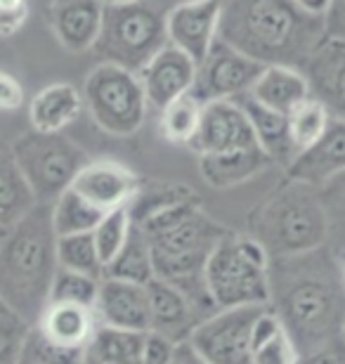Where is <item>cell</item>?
Segmentation results:
<instances>
[{
  "instance_id": "cell-1",
  "label": "cell",
  "mask_w": 345,
  "mask_h": 364,
  "mask_svg": "<svg viewBox=\"0 0 345 364\" xmlns=\"http://www.w3.org/2000/svg\"><path fill=\"white\" fill-rule=\"evenodd\" d=\"M270 310L291 336L298 355L343 336V260L322 246L289 258H270Z\"/></svg>"
},
{
  "instance_id": "cell-2",
  "label": "cell",
  "mask_w": 345,
  "mask_h": 364,
  "mask_svg": "<svg viewBox=\"0 0 345 364\" xmlns=\"http://www.w3.org/2000/svg\"><path fill=\"white\" fill-rule=\"evenodd\" d=\"M218 38L262 67L303 69L329 31L291 0H223Z\"/></svg>"
},
{
  "instance_id": "cell-3",
  "label": "cell",
  "mask_w": 345,
  "mask_h": 364,
  "mask_svg": "<svg viewBox=\"0 0 345 364\" xmlns=\"http://www.w3.org/2000/svg\"><path fill=\"white\" fill-rule=\"evenodd\" d=\"M57 270L53 203H38L24 220L5 230L0 242V301L28 326H36L50 305Z\"/></svg>"
},
{
  "instance_id": "cell-4",
  "label": "cell",
  "mask_w": 345,
  "mask_h": 364,
  "mask_svg": "<svg viewBox=\"0 0 345 364\" xmlns=\"http://www.w3.org/2000/svg\"><path fill=\"white\" fill-rule=\"evenodd\" d=\"M135 228L149 242L159 279L182 282L203 274L211 251L230 230L199 206V196L178 201L144 218Z\"/></svg>"
},
{
  "instance_id": "cell-5",
  "label": "cell",
  "mask_w": 345,
  "mask_h": 364,
  "mask_svg": "<svg viewBox=\"0 0 345 364\" xmlns=\"http://www.w3.org/2000/svg\"><path fill=\"white\" fill-rule=\"evenodd\" d=\"M270 258H289L329 244V220L317 187L289 180L255 218V235Z\"/></svg>"
},
{
  "instance_id": "cell-6",
  "label": "cell",
  "mask_w": 345,
  "mask_h": 364,
  "mask_svg": "<svg viewBox=\"0 0 345 364\" xmlns=\"http://www.w3.org/2000/svg\"><path fill=\"white\" fill-rule=\"evenodd\" d=\"M270 253L255 237L230 232L211 251L203 282L218 310L270 305Z\"/></svg>"
},
{
  "instance_id": "cell-7",
  "label": "cell",
  "mask_w": 345,
  "mask_h": 364,
  "mask_svg": "<svg viewBox=\"0 0 345 364\" xmlns=\"http://www.w3.org/2000/svg\"><path fill=\"white\" fill-rule=\"evenodd\" d=\"M166 46V10L154 0L105 5L102 28L92 48L102 62L139 74V69Z\"/></svg>"
},
{
  "instance_id": "cell-8",
  "label": "cell",
  "mask_w": 345,
  "mask_h": 364,
  "mask_svg": "<svg viewBox=\"0 0 345 364\" xmlns=\"http://www.w3.org/2000/svg\"><path fill=\"white\" fill-rule=\"evenodd\" d=\"M83 105L92 121L109 135H135L147 119V95L133 71L100 62L83 83Z\"/></svg>"
},
{
  "instance_id": "cell-9",
  "label": "cell",
  "mask_w": 345,
  "mask_h": 364,
  "mask_svg": "<svg viewBox=\"0 0 345 364\" xmlns=\"http://www.w3.org/2000/svg\"><path fill=\"white\" fill-rule=\"evenodd\" d=\"M10 151L38 203H55L90 161L85 151L62 133L46 135L31 130L17 137Z\"/></svg>"
},
{
  "instance_id": "cell-10",
  "label": "cell",
  "mask_w": 345,
  "mask_h": 364,
  "mask_svg": "<svg viewBox=\"0 0 345 364\" xmlns=\"http://www.w3.org/2000/svg\"><path fill=\"white\" fill-rule=\"evenodd\" d=\"M267 305H248L213 312L196 326L187 343L206 364H253L251 329Z\"/></svg>"
},
{
  "instance_id": "cell-11",
  "label": "cell",
  "mask_w": 345,
  "mask_h": 364,
  "mask_svg": "<svg viewBox=\"0 0 345 364\" xmlns=\"http://www.w3.org/2000/svg\"><path fill=\"white\" fill-rule=\"evenodd\" d=\"M262 69H265L262 64L253 62L251 57L241 55L239 50L218 38L208 55L196 64L194 88L189 95L201 105L232 102L241 95H248Z\"/></svg>"
},
{
  "instance_id": "cell-12",
  "label": "cell",
  "mask_w": 345,
  "mask_h": 364,
  "mask_svg": "<svg viewBox=\"0 0 345 364\" xmlns=\"http://www.w3.org/2000/svg\"><path fill=\"white\" fill-rule=\"evenodd\" d=\"M71 192L80 196L85 203L97 208L100 213L128 208L139 192V178L128 166L112 159H97L87 161L78 171L76 180L71 182Z\"/></svg>"
},
{
  "instance_id": "cell-13",
  "label": "cell",
  "mask_w": 345,
  "mask_h": 364,
  "mask_svg": "<svg viewBox=\"0 0 345 364\" xmlns=\"http://www.w3.org/2000/svg\"><path fill=\"white\" fill-rule=\"evenodd\" d=\"M223 0H187L166 12L168 43L199 64L218 41Z\"/></svg>"
},
{
  "instance_id": "cell-14",
  "label": "cell",
  "mask_w": 345,
  "mask_h": 364,
  "mask_svg": "<svg viewBox=\"0 0 345 364\" xmlns=\"http://www.w3.org/2000/svg\"><path fill=\"white\" fill-rule=\"evenodd\" d=\"M255 137L246 114L237 102H211L203 105L201 123L189 149L196 156L227 154V151L255 147Z\"/></svg>"
},
{
  "instance_id": "cell-15",
  "label": "cell",
  "mask_w": 345,
  "mask_h": 364,
  "mask_svg": "<svg viewBox=\"0 0 345 364\" xmlns=\"http://www.w3.org/2000/svg\"><path fill=\"white\" fill-rule=\"evenodd\" d=\"M139 83H142L147 102L154 109H164L171 102L185 97L194 88L196 62L182 50L168 43L161 48L149 62L139 69Z\"/></svg>"
},
{
  "instance_id": "cell-16",
  "label": "cell",
  "mask_w": 345,
  "mask_h": 364,
  "mask_svg": "<svg viewBox=\"0 0 345 364\" xmlns=\"http://www.w3.org/2000/svg\"><path fill=\"white\" fill-rule=\"evenodd\" d=\"M95 315L102 326L142 333L152 331L147 287H137V284L102 279L97 301H95Z\"/></svg>"
},
{
  "instance_id": "cell-17",
  "label": "cell",
  "mask_w": 345,
  "mask_h": 364,
  "mask_svg": "<svg viewBox=\"0 0 345 364\" xmlns=\"http://www.w3.org/2000/svg\"><path fill=\"white\" fill-rule=\"evenodd\" d=\"M147 298H149V315L152 331L171 338L173 343H185L192 336V331L203 322L199 310L192 301L166 279H154L147 284Z\"/></svg>"
},
{
  "instance_id": "cell-18",
  "label": "cell",
  "mask_w": 345,
  "mask_h": 364,
  "mask_svg": "<svg viewBox=\"0 0 345 364\" xmlns=\"http://www.w3.org/2000/svg\"><path fill=\"white\" fill-rule=\"evenodd\" d=\"M105 5L100 0H53L48 21L57 43L69 53H85L97 43Z\"/></svg>"
},
{
  "instance_id": "cell-19",
  "label": "cell",
  "mask_w": 345,
  "mask_h": 364,
  "mask_svg": "<svg viewBox=\"0 0 345 364\" xmlns=\"http://www.w3.org/2000/svg\"><path fill=\"white\" fill-rule=\"evenodd\" d=\"M300 71L310 95L329 109L331 119H345V41L327 38Z\"/></svg>"
},
{
  "instance_id": "cell-20",
  "label": "cell",
  "mask_w": 345,
  "mask_h": 364,
  "mask_svg": "<svg viewBox=\"0 0 345 364\" xmlns=\"http://www.w3.org/2000/svg\"><path fill=\"white\" fill-rule=\"evenodd\" d=\"M341 173H345V119H331L322 140L289 164L286 178L322 187Z\"/></svg>"
},
{
  "instance_id": "cell-21",
  "label": "cell",
  "mask_w": 345,
  "mask_h": 364,
  "mask_svg": "<svg viewBox=\"0 0 345 364\" xmlns=\"http://www.w3.org/2000/svg\"><path fill=\"white\" fill-rule=\"evenodd\" d=\"M97 326L100 322L92 308L71 303H50L36 322V329L48 341L73 350H87Z\"/></svg>"
},
{
  "instance_id": "cell-22",
  "label": "cell",
  "mask_w": 345,
  "mask_h": 364,
  "mask_svg": "<svg viewBox=\"0 0 345 364\" xmlns=\"http://www.w3.org/2000/svg\"><path fill=\"white\" fill-rule=\"evenodd\" d=\"M85 109L83 95L71 83H53L33 95L28 105L31 130L46 135H60Z\"/></svg>"
},
{
  "instance_id": "cell-23",
  "label": "cell",
  "mask_w": 345,
  "mask_h": 364,
  "mask_svg": "<svg viewBox=\"0 0 345 364\" xmlns=\"http://www.w3.org/2000/svg\"><path fill=\"white\" fill-rule=\"evenodd\" d=\"M232 102H237L241 107V112L246 114L255 142H258V147L267 154L270 161L289 168V164L296 159V151L291 147L289 121H286V116L258 105L251 95H241V97Z\"/></svg>"
},
{
  "instance_id": "cell-24",
  "label": "cell",
  "mask_w": 345,
  "mask_h": 364,
  "mask_svg": "<svg viewBox=\"0 0 345 364\" xmlns=\"http://www.w3.org/2000/svg\"><path fill=\"white\" fill-rule=\"evenodd\" d=\"M248 95L258 102V105L272 109L279 114L293 112L300 102L310 97V83H307L305 74L300 69L291 67H265L258 81Z\"/></svg>"
},
{
  "instance_id": "cell-25",
  "label": "cell",
  "mask_w": 345,
  "mask_h": 364,
  "mask_svg": "<svg viewBox=\"0 0 345 364\" xmlns=\"http://www.w3.org/2000/svg\"><path fill=\"white\" fill-rule=\"evenodd\" d=\"M272 164L267 154L258 144L248 149L227 151V154H213V156H199V173L203 182H208L216 189L237 187L241 182H248L265 171Z\"/></svg>"
},
{
  "instance_id": "cell-26",
  "label": "cell",
  "mask_w": 345,
  "mask_h": 364,
  "mask_svg": "<svg viewBox=\"0 0 345 364\" xmlns=\"http://www.w3.org/2000/svg\"><path fill=\"white\" fill-rule=\"evenodd\" d=\"M38 206L10 149H0V228L10 230Z\"/></svg>"
},
{
  "instance_id": "cell-27",
  "label": "cell",
  "mask_w": 345,
  "mask_h": 364,
  "mask_svg": "<svg viewBox=\"0 0 345 364\" xmlns=\"http://www.w3.org/2000/svg\"><path fill=\"white\" fill-rule=\"evenodd\" d=\"M251 362L253 364H298L300 355L286 333L282 322L270 310L260 312L251 329Z\"/></svg>"
},
{
  "instance_id": "cell-28",
  "label": "cell",
  "mask_w": 345,
  "mask_h": 364,
  "mask_svg": "<svg viewBox=\"0 0 345 364\" xmlns=\"http://www.w3.org/2000/svg\"><path fill=\"white\" fill-rule=\"evenodd\" d=\"M102 279L128 282V284H137V287H147L149 282L156 279L149 242H147L144 235L135 225L121 253L105 267V277Z\"/></svg>"
},
{
  "instance_id": "cell-29",
  "label": "cell",
  "mask_w": 345,
  "mask_h": 364,
  "mask_svg": "<svg viewBox=\"0 0 345 364\" xmlns=\"http://www.w3.org/2000/svg\"><path fill=\"white\" fill-rule=\"evenodd\" d=\"M286 121H289L291 147L298 156L322 140V135L327 133L329 123H331V114H329V109L319 100H314L310 95L293 112L286 114Z\"/></svg>"
},
{
  "instance_id": "cell-30",
  "label": "cell",
  "mask_w": 345,
  "mask_h": 364,
  "mask_svg": "<svg viewBox=\"0 0 345 364\" xmlns=\"http://www.w3.org/2000/svg\"><path fill=\"white\" fill-rule=\"evenodd\" d=\"M105 213L85 203L67 189L60 199L53 203V228L57 237H73V235H92L95 228L102 223Z\"/></svg>"
},
{
  "instance_id": "cell-31",
  "label": "cell",
  "mask_w": 345,
  "mask_h": 364,
  "mask_svg": "<svg viewBox=\"0 0 345 364\" xmlns=\"http://www.w3.org/2000/svg\"><path fill=\"white\" fill-rule=\"evenodd\" d=\"M201 112L203 105L196 102L192 95H185V97L175 100L161 109L159 130L164 135V140H168L171 144H185V147H189V142L194 140L196 130H199Z\"/></svg>"
},
{
  "instance_id": "cell-32",
  "label": "cell",
  "mask_w": 345,
  "mask_h": 364,
  "mask_svg": "<svg viewBox=\"0 0 345 364\" xmlns=\"http://www.w3.org/2000/svg\"><path fill=\"white\" fill-rule=\"evenodd\" d=\"M147 331H126V329H114V326H97L95 336L87 346V353L100 355L107 360H121V362H133L139 364V355H142Z\"/></svg>"
},
{
  "instance_id": "cell-33",
  "label": "cell",
  "mask_w": 345,
  "mask_h": 364,
  "mask_svg": "<svg viewBox=\"0 0 345 364\" xmlns=\"http://www.w3.org/2000/svg\"><path fill=\"white\" fill-rule=\"evenodd\" d=\"M57 263L64 270L78 272L102 279L105 265L97 256L92 235H73V237H57Z\"/></svg>"
},
{
  "instance_id": "cell-34",
  "label": "cell",
  "mask_w": 345,
  "mask_h": 364,
  "mask_svg": "<svg viewBox=\"0 0 345 364\" xmlns=\"http://www.w3.org/2000/svg\"><path fill=\"white\" fill-rule=\"evenodd\" d=\"M329 220V249L345 260V173L317 187Z\"/></svg>"
},
{
  "instance_id": "cell-35",
  "label": "cell",
  "mask_w": 345,
  "mask_h": 364,
  "mask_svg": "<svg viewBox=\"0 0 345 364\" xmlns=\"http://www.w3.org/2000/svg\"><path fill=\"white\" fill-rule=\"evenodd\" d=\"M130 232H133V220H130L128 208L112 210V213H107L102 218V223L92 232V239H95V246H97V256L102 260V265L107 267L116 256H119L121 249L128 242Z\"/></svg>"
},
{
  "instance_id": "cell-36",
  "label": "cell",
  "mask_w": 345,
  "mask_h": 364,
  "mask_svg": "<svg viewBox=\"0 0 345 364\" xmlns=\"http://www.w3.org/2000/svg\"><path fill=\"white\" fill-rule=\"evenodd\" d=\"M100 282L102 279L60 267L53 279V289H50V303H71L95 310V301H97L100 294Z\"/></svg>"
},
{
  "instance_id": "cell-37",
  "label": "cell",
  "mask_w": 345,
  "mask_h": 364,
  "mask_svg": "<svg viewBox=\"0 0 345 364\" xmlns=\"http://www.w3.org/2000/svg\"><path fill=\"white\" fill-rule=\"evenodd\" d=\"M87 350H73V348H62L48 341L43 333L31 326L24 341V358L36 364H85Z\"/></svg>"
},
{
  "instance_id": "cell-38",
  "label": "cell",
  "mask_w": 345,
  "mask_h": 364,
  "mask_svg": "<svg viewBox=\"0 0 345 364\" xmlns=\"http://www.w3.org/2000/svg\"><path fill=\"white\" fill-rule=\"evenodd\" d=\"M28 329L31 326L12 310H5L0 315V364H19Z\"/></svg>"
},
{
  "instance_id": "cell-39",
  "label": "cell",
  "mask_w": 345,
  "mask_h": 364,
  "mask_svg": "<svg viewBox=\"0 0 345 364\" xmlns=\"http://www.w3.org/2000/svg\"><path fill=\"white\" fill-rule=\"evenodd\" d=\"M175 348H178V343H173L171 338L161 336L156 331H147L139 364H171Z\"/></svg>"
},
{
  "instance_id": "cell-40",
  "label": "cell",
  "mask_w": 345,
  "mask_h": 364,
  "mask_svg": "<svg viewBox=\"0 0 345 364\" xmlns=\"http://www.w3.org/2000/svg\"><path fill=\"white\" fill-rule=\"evenodd\" d=\"M26 100L24 85L10 71L0 69V112H17Z\"/></svg>"
},
{
  "instance_id": "cell-41",
  "label": "cell",
  "mask_w": 345,
  "mask_h": 364,
  "mask_svg": "<svg viewBox=\"0 0 345 364\" xmlns=\"http://www.w3.org/2000/svg\"><path fill=\"white\" fill-rule=\"evenodd\" d=\"M298 364H345V336L314 348L312 353L303 355Z\"/></svg>"
},
{
  "instance_id": "cell-42",
  "label": "cell",
  "mask_w": 345,
  "mask_h": 364,
  "mask_svg": "<svg viewBox=\"0 0 345 364\" xmlns=\"http://www.w3.org/2000/svg\"><path fill=\"white\" fill-rule=\"evenodd\" d=\"M28 17V5H12L3 7L0 5V38H12L14 33L21 31V26L26 24Z\"/></svg>"
},
{
  "instance_id": "cell-43",
  "label": "cell",
  "mask_w": 345,
  "mask_h": 364,
  "mask_svg": "<svg viewBox=\"0 0 345 364\" xmlns=\"http://www.w3.org/2000/svg\"><path fill=\"white\" fill-rule=\"evenodd\" d=\"M327 31L329 38L345 41V0H334L331 10L327 14Z\"/></svg>"
},
{
  "instance_id": "cell-44",
  "label": "cell",
  "mask_w": 345,
  "mask_h": 364,
  "mask_svg": "<svg viewBox=\"0 0 345 364\" xmlns=\"http://www.w3.org/2000/svg\"><path fill=\"white\" fill-rule=\"evenodd\" d=\"M298 10H303L305 14L310 17H317V19H327L329 10H331L334 0H291Z\"/></svg>"
},
{
  "instance_id": "cell-45",
  "label": "cell",
  "mask_w": 345,
  "mask_h": 364,
  "mask_svg": "<svg viewBox=\"0 0 345 364\" xmlns=\"http://www.w3.org/2000/svg\"><path fill=\"white\" fill-rule=\"evenodd\" d=\"M171 364H206V362H203L199 358V353H196L194 348L185 341V343H178V348H175V355H173Z\"/></svg>"
},
{
  "instance_id": "cell-46",
  "label": "cell",
  "mask_w": 345,
  "mask_h": 364,
  "mask_svg": "<svg viewBox=\"0 0 345 364\" xmlns=\"http://www.w3.org/2000/svg\"><path fill=\"white\" fill-rule=\"evenodd\" d=\"M85 364H133V362H121V360H107V358H100V355L85 353Z\"/></svg>"
},
{
  "instance_id": "cell-47",
  "label": "cell",
  "mask_w": 345,
  "mask_h": 364,
  "mask_svg": "<svg viewBox=\"0 0 345 364\" xmlns=\"http://www.w3.org/2000/svg\"><path fill=\"white\" fill-rule=\"evenodd\" d=\"M102 5H128V3H139V0H100Z\"/></svg>"
},
{
  "instance_id": "cell-48",
  "label": "cell",
  "mask_w": 345,
  "mask_h": 364,
  "mask_svg": "<svg viewBox=\"0 0 345 364\" xmlns=\"http://www.w3.org/2000/svg\"><path fill=\"white\" fill-rule=\"evenodd\" d=\"M178 3H187V0H168V5H166V12L171 10L173 5H178ZM156 5H159V7H164V0H156Z\"/></svg>"
},
{
  "instance_id": "cell-49",
  "label": "cell",
  "mask_w": 345,
  "mask_h": 364,
  "mask_svg": "<svg viewBox=\"0 0 345 364\" xmlns=\"http://www.w3.org/2000/svg\"><path fill=\"white\" fill-rule=\"evenodd\" d=\"M19 364H36V362H31V360H26L24 355H21V360H19Z\"/></svg>"
},
{
  "instance_id": "cell-50",
  "label": "cell",
  "mask_w": 345,
  "mask_h": 364,
  "mask_svg": "<svg viewBox=\"0 0 345 364\" xmlns=\"http://www.w3.org/2000/svg\"><path fill=\"white\" fill-rule=\"evenodd\" d=\"M5 310H7V308H5V303H3V301H0V315H3V312H5Z\"/></svg>"
},
{
  "instance_id": "cell-51",
  "label": "cell",
  "mask_w": 345,
  "mask_h": 364,
  "mask_svg": "<svg viewBox=\"0 0 345 364\" xmlns=\"http://www.w3.org/2000/svg\"><path fill=\"white\" fill-rule=\"evenodd\" d=\"M3 237H5V230H3V228H0V242H3Z\"/></svg>"
},
{
  "instance_id": "cell-52",
  "label": "cell",
  "mask_w": 345,
  "mask_h": 364,
  "mask_svg": "<svg viewBox=\"0 0 345 364\" xmlns=\"http://www.w3.org/2000/svg\"><path fill=\"white\" fill-rule=\"evenodd\" d=\"M343 272H345V260H343Z\"/></svg>"
},
{
  "instance_id": "cell-53",
  "label": "cell",
  "mask_w": 345,
  "mask_h": 364,
  "mask_svg": "<svg viewBox=\"0 0 345 364\" xmlns=\"http://www.w3.org/2000/svg\"><path fill=\"white\" fill-rule=\"evenodd\" d=\"M343 336H345V326H343Z\"/></svg>"
}]
</instances>
